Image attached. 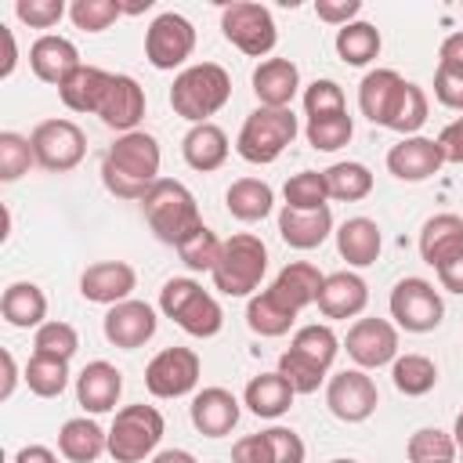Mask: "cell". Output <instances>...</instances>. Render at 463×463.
I'll list each match as a JSON object with an SVG mask.
<instances>
[{"label":"cell","instance_id":"42","mask_svg":"<svg viewBox=\"0 0 463 463\" xmlns=\"http://www.w3.org/2000/svg\"><path fill=\"white\" fill-rule=\"evenodd\" d=\"M76 351H80V333H76V326H69L61 318L43 322L36 329V336H33V354H47V358L69 362Z\"/></svg>","mask_w":463,"mask_h":463},{"label":"cell","instance_id":"20","mask_svg":"<svg viewBox=\"0 0 463 463\" xmlns=\"http://www.w3.org/2000/svg\"><path fill=\"white\" fill-rule=\"evenodd\" d=\"M123 394V373L112 365V362H87L76 376V402L83 405V412L90 416H101V412H112L116 402Z\"/></svg>","mask_w":463,"mask_h":463},{"label":"cell","instance_id":"41","mask_svg":"<svg viewBox=\"0 0 463 463\" xmlns=\"http://www.w3.org/2000/svg\"><path fill=\"white\" fill-rule=\"evenodd\" d=\"M282 195H286L282 206H293V210H322V206H329V203H326V199H329L326 174H322V170H300V174H293V177L286 181Z\"/></svg>","mask_w":463,"mask_h":463},{"label":"cell","instance_id":"55","mask_svg":"<svg viewBox=\"0 0 463 463\" xmlns=\"http://www.w3.org/2000/svg\"><path fill=\"white\" fill-rule=\"evenodd\" d=\"M438 148H441L445 163H463V116H456V119L438 134Z\"/></svg>","mask_w":463,"mask_h":463},{"label":"cell","instance_id":"3","mask_svg":"<svg viewBox=\"0 0 463 463\" xmlns=\"http://www.w3.org/2000/svg\"><path fill=\"white\" fill-rule=\"evenodd\" d=\"M228 98H232V76L217 61H199V65L181 69L170 87V109L192 127L210 123V116L221 112Z\"/></svg>","mask_w":463,"mask_h":463},{"label":"cell","instance_id":"32","mask_svg":"<svg viewBox=\"0 0 463 463\" xmlns=\"http://www.w3.org/2000/svg\"><path fill=\"white\" fill-rule=\"evenodd\" d=\"M322 282H326V275H322L315 264H307V260H293V264H286V268L275 275L271 293H275L279 300H286V304L300 315L307 304H315V300H318Z\"/></svg>","mask_w":463,"mask_h":463},{"label":"cell","instance_id":"40","mask_svg":"<svg viewBox=\"0 0 463 463\" xmlns=\"http://www.w3.org/2000/svg\"><path fill=\"white\" fill-rule=\"evenodd\" d=\"M25 383L36 398H58L69 387V362L61 358H47V354H33L25 365Z\"/></svg>","mask_w":463,"mask_h":463},{"label":"cell","instance_id":"31","mask_svg":"<svg viewBox=\"0 0 463 463\" xmlns=\"http://www.w3.org/2000/svg\"><path fill=\"white\" fill-rule=\"evenodd\" d=\"M109 80H112V72H105L98 65H80L65 76V83L58 87V98L72 112H94L98 116V105L109 90Z\"/></svg>","mask_w":463,"mask_h":463},{"label":"cell","instance_id":"16","mask_svg":"<svg viewBox=\"0 0 463 463\" xmlns=\"http://www.w3.org/2000/svg\"><path fill=\"white\" fill-rule=\"evenodd\" d=\"M98 119L116 134L137 130V123L145 119V87L127 72H112L109 90L98 105Z\"/></svg>","mask_w":463,"mask_h":463},{"label":"cell","instance_id":"63","mask_svg":"<svg viewBox=\"0 0 463 463\" xmlns=\"http://www.w3.org/2000/svg\"><path fill=\"white\" fill-rule=\"evenodd\" d=\"M329 463H358V459H329Z\"/></svg>","mask_w":463,"mask_h":463},{"label":"cell","instance_id":"18","mask_svg":"<svg viewBox=\"0 0 463 463\" xmlns=\"http://www.w3.org/2000/svg\"><path fill=\"white\" fill-rule=\"evenodd\" d=\"M445 156L438 148V137H402L398 145H391L387 152V170L398 177V181H409V184H420L427 177H434L441 170Z\"/></svg>","mask_w":463,"mask_h":463},{"label":"cell","instance_id":"24","mask_svg":"<svg viewBox=\"0 0 463 463\" xmlns=\"http://www.w3.org/2000/svg\"><path fill=\"white\" fill-rule=\"evenodd\" d=\"M315 304L326 318H354L369 304V286L354 271H333V275H326Z\"/></svg>","mask_w":463,"mask_h":463},{"label":"cell","instance_id":"35","mask_svg":"<svg viewBox=\"0 0 463 463\" xmlns=\"http://www.w3.org/2000/svg\"><path fill=\"white\" fill-rule=\"evenodd\" d=\"M224 206H228V213H232L235 221L253 224V221H264V217L271 213L275 192H271V184L260 181V177H239V181H232L228 192H224Z\"/></svg>","mask_w":463,"mask_h":463},{"label":"cell","instance_id":"8","mask_svg":"<svg viewBox=\"0 0 463 463\" xmlns=\"http://www.w3.org/2000/svg\"><path fill=\"white\" fill-rule=\"evenodd\" d=\"M163 412L156 405H123L109 427V456L116 463H141L148 456H156L159 441H163Z\"/></svg>","mask_w":463,"mask_h":463},{"label":"cell","instance_id":"34","mask_svg":"<svg viewBox=\"0 0 463 463\" xmlns=\"http://www.w3.org/2000/svg\"><path fill=\"white\" fill-rule=\"evenodd\" d=\"M459 250H463V217L459 213H434L420 232V257L430 268H438Z\"/></svg>","mask_w":463,"mask_h":463},{"label":"cell","instance_id":"44","mask_svg":"<svg viewBox=\"0 0 463 463\" xmlns=\"http://www.w3.org/2000/svg\"><path fill=\"white\" fill-rule=\"evenodd\" d=\"M427 109H430V105H427L423 87H416V83L405 80V90H402V98H398V109H394L387 130H394V134H402V137H412V134L427 123Z\"/></svg>","mask_w":463,"mask_h":463},{"label":"cell","instance_id":"1","mask_svg":"<svg viewBox=\"0 0 463 463\" xmlns=\"http://www.w3.org/2000/svg\"><path fill=\"white\" fill-rule=\"evenodd\" d=\"M159 141L145 130H130L119 134L101 156V181L116 199H145L148 188L159 181Z\"/></svg>","mask_w":463,"mask_h":463},{"label":"cell","instance_id":"45","mask_svg":"<svg viewBox=\"0 0 463 463\" xmlns=\"http://www.w3.org/2000/svg\"><path fill=\"white\" fill-rule=\"evenodd\" d=\"M304 134H307V145H311V148H318V152H336V148H344V145L351 141L354 123H351L347 112H340V116H326V119H307Z\"/></svg>","mask_w":463,"mask_h":463},{"label":"cell","instance_id":"43","mask_svg":"<svg viewBox=\"0 0 463 463\" xmlns=\"http://www.w3.org/2000/svg\"><path fill=\"white\" fill-rule=\"evenodd\" d=\"M405 452H409V463H452L456 459V441H452V434H445L438 427H420L409 438Z\"/></svg>","mask_w":463,"mask_h":463},{"label":"cell","instance_id":"48","mask_svg":"<svg viewBox=\"0 0 463 463\" xmlns=\"http://www.w3.org/2000/svg\"><path fill=\"white\" fill-rule=\"evenodd\" d=\"M119 14H123V4L119 0H72V7H69L72 25L83 29V33H101Z\"/></svg>","mask_w":463,"mask_h":463},{"label":"cell","instance_id":"47","mask_svg":"<svg viewBox=\"0 0 463 463\" xmlns=\"http://www.w3.org/2000/svg\"><path fill=\"white\" fill-rule=\"evenodd\" d=\"M304 112L307 119H326V116H340L347 112V98L340 90L336 80H315L304 87Z\"/></svg>","mask_w":463,"mask_h":463},{"label":"cell","instance_id":"58","mask_svg":"<svg viewBox=\"0 0 463 463\" xmlns=\"http://www.w3.org/2000/svg\"><path fill=\"white\" fill-rule=\"evenodd\" d=\"M438 61H456V65H463V29L441 40V51H438Z\"/></svg>","mask_w":463,"mask_h":463},{"label":"cell","instance_id":"7","mask_svg":"<svg viewBox=\"0 0 463 463\" xmlns=\"http://www.w3.org/2000/svg\"><path fill=\"white\" fill-rule=\"evenodd\" d=\"M297 130H300V123H297L293 109H264V105H257L246 116L242 130H239L235 152L253 166H268L293 145Z\"/></svg>","mask_w":463,"mask_h":463},{"label":"cell","instance_id":"38","mask_svg":"<svg viewBox=\"0 0 463 463\" xmlns=\"http://www.w3.org/2000/svg\"><path fill=\"white\" fill-rule=\"evenodd\" d=\"M333 47H336L340 61H347V65H369L380 54V29L373 22H351V25L336 29Z\"/></svg>","mask_w":463,"mask_h":463},{"label":"cell","instance_id":"9","mask_svg":"<svg viewBox=\"0 0 463 463\" xmlns=\"http://www.w3.org/2000/svg\"><path fill=\"white\" fill-rule=\"evenodd\" d=\"M221 33L235 51H242L250 58H268L279 43V29H275L271 11L264 4H253V0L224 4L221 7Z\"/></svg>","mask_w":463,"mask_h":463},{"label":"cell","instance_id":"53","mask_svg":"<svg viewBox=\"0 0 463 463\" xmlns=\"http://www.w3.org/2000/svg\"><path fill=\"white\" fill-rule=\"evenodd\" d=\"M315 14H318L322 22L344 29V25L358 22V14H362V0H318V4H315Z\"/></svg>","mask_w":463,"mask_h":463},{"label":"cell","instance_id":"57","mask_svg":"<svg viewBox=\"0 0 463 463\" xmlns=\"http://www.w3.org/2000/svg\"><path fill=\"white\" fill-rule=\"evenodd\" d=\"M14 463H58V456L47 445H22L14 452Z\"/></svg>","mask_w":463,"mask_h":463},{"label":"cell","instance_id":"56","mask_svg":"<svg viewBox=\"0 0 463 463\" xmlns=\"http://www.w3.org/2000/svg\"><path fill=\"white\" fill-rule=\"evenodd\" d=\"M434 271H438L441 289H449V293H459V297H463V250H459V253H452V257H449L445 264H438Z\"/></svg>","mask_w":463,"mask_h":463},{"label":"cell","instance_id":"12","mask_svg":"<svg viewBox=\"0 0 463 463\" xmlns=\"http://www.w3.org/2000/svg\"><path fill=\"white\" fill-rule=\"evenodd\" d=\"M192 51H195V25L177 11L156 14L152 25L145 29V58L159 72L184 65L192 58Z\"/></svg>","mask_w":463,"mask_h":463},{"label":"cell","instance_id":"33","mask_svg":"<svg viewBox=\"0 0 463 463\" xmlns=\"http://www.w3.org/2000/svg\"><path fill=\"white\" fill-rule=\"evenodd\" d=\"M0 315L14 329H40L47 318V297L36 282H11L0 297Z\"/></svg>","mask_w":463,"mask_h":463},{"label":"cell","instance_id":"54","mask_svg":"<svg viewBox=\"0 0 463 463\" xmlns=\"http://www.w3.org/2000/svg\"><path fill=\"white\" fill-rule=\"evenodd\" d=\"M232 463H271V449H268V434H246L232 445Z\"/></svg>","mask_w":463,"mask_h":463},{"label":"cell","instance_id":"46","mask_svg":"<svg viewBox=\"0 0 463 463\" xmlns=\"http://www.w3.org/2000/svg\"><path fill=\"white\" fill-rule=\"evenodd\" d=\"M33 163H36L33 141L22 137V134H14V130H4V134H0V181H4V184L18 181L22 174H29Z\"/></svg>","mask_w":463,"mask_h":463},{"label":"cell","instance_id":"21","mask_svg":"<svg viewBox=\"0 0 463 463\" xmlns=\"http://www.w3.org/2000/svg\"><path fill=\"white\" fill-rule=\"evenodd\" d=\"M239 398L228 391V387H203L192 405H188V416H192V427L203 434V438H224L232 434V427L239 423Z\"/></svg>","mask_w":463,"mask_h":463},{"label":"cell","instance_id":"29","mask_svg":"<svg viewBox=\"0 0 463 463\" xmlns=\"http://www.w3.org/2000/svg\"><path fill=\"white\" fill-rule=\"evenodd\" d=\"M293 398H297V391L289 387V380H286L279 369L253 376V380L246 383V391H242V405H246L253 416H260V420H279V416L293 405Z\"/></svg>","mask_w":463,"mask_h":463},{"label":"cell","instance_id":"23","mask_svg":"<svg viewBox=\"0 0 463 463\" xmlns=\"http://www.w3.org/2000/svg\"><path fill=\"white\" fill-rule=\"evenodd\" d=\"M405 90V80L394 72V69H373L362 76L358 83V109L362 116L373 123V127H387L394 109H398V98Z\"/></svg>","mask_w":463,"mask_h":463},{"label":"cell","instance_id":"22","mask_svg":"<svg viewBox=\"0 0 463 463\" xmlns=\"http://www.w3.org/2000/svg\"><path fill=\"white\" fill-rule=\"evenodd\" d=\"M80 65L83 61H80L76 43L65 40V36H58V33H43L29 47V69H33V76L43 80V83H51V87H61L65 76L72 69H80Z\"/></svg>","mask_w":463,"mask_h":463},{"label":"cell","instance_id":"19","mask_svg":"<svg viewBox=\"0 0 463 463\" xmlns=\"http://www.w3.org/2000/svg\"><path fill=\"white\" fill-rule=\"evenodd\" d=\"M137 286V271L127 260H98L80 275V297L90 304H123Z\"/></svg>","mask_w":463,"mask_h":463},{"label":"cell","instance_id":"11","mask_svg":"<svg viewBox=\"0 0 463 463\" xmlns=\"http://www.w3.org/2000/svg\"><path fill=\"white\" fill-rule=\"evenodd\" d=\"M29 141H33L36 163L43 170H51V174L76 170L83 163V156H87V134L72 119H43V123H36Z\"/></svg>","mask_w":463,"mask_h":463},{"label":"cell","instance_id":"28","mask_svg":"<svg viewBox=\"0 0 463 463\" xmlns=\"http://www.w3.org/2000/svg\"><path fill=\"white\" fill-rule=\"evenodd\" d=\"M181 156L192 170L199 174H210V170H221L224 159H228V134L217 127V123H195L184 137H181Z\"/></svg>","mask_w":463,"mask_h":463},{"label":"cell","instance_id":"14","mask_svg":"<svg viewBox=\"0 0 463 463\" xmlns=\"http://www.w3.org/2000/svg\"><path fill=\"white\" fill-rule=\"evenodd\" d=\"M326 405L336 420L344 423H362L376 412L380 405V391L373 383V376L365 369H340L329 376L326 383Z\"/></svg>","mask_w":463,"mask_h":463},{"label":"cell","instance_id":"26","mask_svg":"<svg viewBox=\"0 0 463 463\" xmlns=\"http://www.w3.org/2000/svg\"><path fill=\"white\" fill-rule=\"evenodd\" d=\"M279 235L293 250H315L333 235V213H329V206H322V210L282 206L279 210Z\"/></svg>","mask_w":463,"mask_h":463},{"label":"cell","instance_id":"4","mask_svg":"<svg viewBox=\"0 0 463 463\" xmlns=\"http://www.w3.org/2000/svg\"><path fill=\"white\" fill-rule=\"evenodd\" d=\"M141 210H145L148 228L156 232V239L170 242V246H181L192 232L203 228L195 195L181 181H174V177H159L148 188V195L141 199Z\"/></svg>","mask_w":463,"mask_h":463},{"label":"cell","instance_id":"10","mask_svg":"<svg viewBox=\"0 0 463 463\" xmlns=\"http://www.w3.org/2000/svg\"><path fill=\"white\" fill-rule=\"evenodd\" d=\"M391 318L405 333H430L445 318V300L434 289V282L409 275V279L394 282V289H391Z\"/></svg>","mask_w":463,"mask_h":463},{"label":"cell","instance_id":"5","mask_svg":"<svg viewBox=\"0 0 463 463\" xmlns=\"http://www.w3.org/2000/svg\"><path fill=\"white\" fill-rule=\"evenodd\" d=\"M264 271H268V246L257 235L239 232L221 242V257L210 279L213 289H221L224 297H253V289L264 282Z\"/></svg>","mask_w":463,"mask_h":463},{"label":"cell","instance_id":"6","mask_svg":"<svg viewBox=\"0 0 463 463\" xmlns=\"http://www.w3.org/2000/svg\"><path fill=\"white\" fill-rule=\"evenodd\" d=\"M159 311L177 322L188 336H217L224 326V311L213 300V293H206L195 279H166L159 289Z\"/></svg>","mask_w":463,"mask_h":463},{"label":"cell","instance_id":"17","mask_svg":"<svg viewBox=\"0 0 463 463\" xmlns=\"http://www.w3.org/2000/svg\"><path fill=\"white\" fill-rule=\"evenodd\" d=\"M156 307L145 304V300H123V304H112L101 329H105V340L112 347H123V351H134L141 344H148L156 336Z\"/></svg>","mask_w":463,"mask_h":463},{"label":"cell","instance_id":"13","mask_svg":"<svg viewBox=\"0 0 463 463\" xmlns=\"http://www.w3.org/2000/svg\"><path fill=\"white\" fill-rule=\"evenodd\" d=\"M203 362L192 347H163L145 365V387L152 398H184L195 391Z\"/></svg>","mask_w":463,"mask_h":463},{"label":"cell","instance_id":"25","mask_svg":"<svg viewBox=\"0 0 463 463\" xmlns=\"http://www.w3.org/2000/svg\"><path fill=\"white\" fill-rule=\"evenodd\" d=\"M300 90V72L289 58H264L253 69V94L264 109H289Z\"/></svg>","mask_w":463,"mask_h":463},{"label":"cell","instance_id":"59","mask_svg":"<svg viewBox=\"0 0 463 463\" xmlns=\"http://www.w3.org/2000/svg\"><path fill=\"white\" fill-rule=\"evenodd\" d=\"M0 358H4V387H0V398L7 402V398L14 394V383H18V369H14V354H11V351H4Z\"/></svg>","mask_w":463,"mask_h":463},{"label":"cell","instance_id":"61","mask_svg":"<svg viewBox=\"0 0 463 463\" xmlns=\"http://www.w3.org/2000/svg\"><path fill=\"white\" fill-rule=\"evenodd\" d=\"M148 463H199L188 449H163V452H156Z\"/></svg>","mask_w":463,"mask_h":463},{"label":"cell","instance_id":"36","mask_svg":"<svg viewBox=\"0 0 463 463\" xmlns=\"http://www.w3.org/2000/svg\"><path fill=\"white\" fill-rule=\"evenodd\" d=\"M293 322H297V311L286 300H279L271 293V286L260 289V293H253L250 304H246V326L257 336H286L293 329Z\"/></svg>","mask_w":463,"mask_h":463},{"label":"cell","instance_id":"37","mask_svg":"<svg viewBox=\"0 0 463 463\" xmlns=\"http://www.w3.org/2000/svg\"><path fill=\"white\" fill-rule=\"evenodd\" d=\"M391 380L405 398H423L438 383V365L427 354H398L391 362Z\"/></svg>","mask_w":463,"mask_h":463},{"label":"cell","instance_id":"60","mask_svg":"<svg viewBox=\"0 0 463 463\" xmlns=\"http://www.w3.org/2000/svg\"><path fill=\"white\" fill-rule=\"evenodd\" d=\"M0 36H4V43H7V61L0 65V76L7 80V76L14 72V61H18V51H14V33H11L7 25H0Z\"/></svg>","mask_w":463,"mask_h":463},{"label":"cell","instance_id":"62","mask_svg":"<svg viewBox=\"0 0 463 463\" xmlns=\"http://www.w3.org/2000/svg\"><path fill=\"white\" fill-rule=\"evenodd\" d=\"M452 441H456V449L463 452V412L456 416V427H452Z\"/></svg>","mask_w":463,"mask_h":463},{"label":"cell","instance_id":"2","mask_svg":"<svg viewBox=\"0 0 463 463\" xmlns=\"http://www.w3.org/2000/svg\"><path fill=\"white\" fill-rule=\"evenodd\" d=\"M336 351H340V340L326 322L300 326L289 340V351L279 354V373L289 380V387L297 394H315L322 387Z\"/></svg>","mask_w":463,"mask_h":463},{"label":"cell","instance_id":"39","mask_svg":"<svg viewBox=\"0 0 463 463\" xmlns=\"http://www.w3.org/2000/svg\"><path fill=\"white\" fill-rule=\"evenodd\" d=\"M326 174V188H329V199H340V203H358L373 192V174L365 163H333Z\"/></svg>","mask_w":463,"mask_h":463},{"label":"cell","instance_id":"30","mask_svg":"<svg viewBox=\"0 0 463 463\" xmlns=\"http://www.w3.org/2000/svg\"><path fill=\"white\" fill-rule=\"evenodd\" d=\"M58 452L69 463H94L101 452H109V430H101L87 416H72L58 430Z\"/></svg>","mask_w":463,"mask_h":463},{"label":"cell","instance_id":"52","mask_svg":"<svg viewBox=\"0 0 463 463\" xmlns=\"http://www.w3.org/2000/svg\"><path fill=\"white\" fill-rule=\"evenodd\" d=\"M268 449H271V463H304L307 449L300 441V434L293 427H268Z\"/></svg>","mask_w":463,"mask_h":463},{"label":"cell","instance_id":"51","mask_svg":"<svg viewBox=\"0 0 463 463\" xmlns=\"http://www.w3.org/2000/svg\"><path fill=\"white\" fill-rule=\"evenodd\" d=\"M14 14H18V22H25L29 29H51V25L61 22L65 4H61V0H18V4H14Z\"/></svg>","mask_w":463,"mask_h":463},{"label":"cell","instance_id":"50","mask_svg":"<svg viewBox=\"0 0 463 463\" xmlns=\"http://www.w3.org/2000/svg\"><path fill=\"white\" fill-rule=\"evenodd\" d=\"M434 98H438L445 109L463 112V65H456V61H438V72H434Z\"/></svg>","mask_w":463,"mask_h":463},{"label":"cell","instance_id":"49","mask_svg":"<svg viewBox=\"0 0 463 463\" xmlns=\"http://www.w3.org/2000/svg\"><path fill=\"white\" fill-rule=\"evenodd\" d=\"M177 253H181L184 268H192V271H213V264H217V257H221V239L203 224L199 232H192V235L177 246Z\"/></svg>","mask_w":463,"mask_h":463},{"label":"cell","instance_id":"15","mask_svg":"<svg viewBox=\"0 0 463 463\" xmlns=\"http://www.w3.org/2000/svg\"><path fill=\"white\" fill-rule=\"evenodd\" d=\"M344 344L358 369H380L398 358V326L387 318H358Z\"/></svg>","mask_w":463,"mask_h":463},{"label":"cell","instance_id":"27","mask_svg":"<svg viewBox=\"0 0 463 463\" xmlns=\"http://www.w3.org/2000/svg\"><path fill=\"white\" fill-rule=\"evenodd\" d=\"M336 250L340 257L351 264V268H369L380 260V250H383V235H380V224L369 221V217H347L340 228H336Z\"/></svg>","mask_w":463,"mask_h":463}]
</instances>
